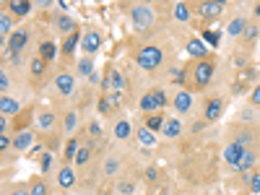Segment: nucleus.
<instances>
[{"label": "nucleus", "mask_w": 260, "mask_h": 195, "mask_svg": "<svg viewBox=\"0 0 260 195\" xmlns=\"http://www.w3.org/2000/svg\"><path fill=\"white\" fill-rule=\"evenodd\" d=\"M138 65L143 68V71H153V68L161 65V60H164V55H161V50L156 45H146L143 50L138 52Z\"/></svg>", "instance_id": "nucleus-1"}, {"label": "nucleus", "mask_w": 260, "mask_h": 195, "mask_svg": "<svg viewBox=\"0 0 260 195\" xmlns=\"http://www.w3.org/2000/svg\"><path fill=\"white\" fill-rule=\"evenodd\" d=\"M214 60H200L198 65H195V71H193V83H195V89H203V86H208V81L214 78Z\"/></svg>", "instance_id": "nucleus-2"}, {"label": "nucleus", "mask_w": 260, "mask_h": 195, "mask_svg": "<svg viewBox=\"0 0 260 195\" xmlns=\"http://www.w3.org/2000/svg\"><path fill=\"white\" fill-rule=\"evenodd\" d=\"M164 104H167V94L161 91V89H153V91L140 96V109H143V112H149V115H153V109L164 107Z\"/></svg>", "instance_id": "nucleus-3"}, {"label": "nucleus", "mask_w": 260, "mask_h": 195, "mask_svg": "<svg viewBox=\"0 0 260 195\" xmlns=\"http://www.w3.org/2000/svg\"><path fill=\"white\" fill-rule=\"evenodd\" d=\"M130 18H133V26H136V29H149L153 24V11L149 5H136V8L130 11Z\"/></svg>", "instance_id": "nucleus-4"}, {"label": "nucleus", "mask_w": 260, "mask_h": 195, "mask_svg": "<svg viewBox=\"0 0 260 195\" xmlns=\"http://www.w3.org/2000/svg\"><path fill=\"white\" fill-rule=\"evenodd\" d=\"M122 86H125V78H122V73L117 71V68H109L107 75H104V81H102V89L104 91H122Z\"/></svg>", "instance_id": "nucleus-5"}, {"label": "nucleus", "mask_w": 260, "mask_h": 195, "mask_svg": "<svg viewBox=\"0 0 260 195\" xmlns=\"http://www.w3.org/2000/svg\"><path fill=\"white\" fill-rule=\"evenodd\" d=\"M26 39H29V37H26V31H24V29L13 31L11 37H8V50H11L13 58H18V52L26 47Z\"/></svg>", "instance_id": "nucleus-6"}, {"label": "nucleus", "mask_w": 260, "mask_h": 195, "mask_svg": "<svg viewBox=\"0 0 260 195\" xmlns=\"http://www.w3.org/2000/svg\"><path fill=\"white\" fill-rule=\"evenodd\" d=\"M81 47H83L86 55H94L102 47V34L99 31H86V37L81 39Z\"/></svg>", "instance_id": "nucleus-7"}, {"label": "nucleus", "mask_w": 260, "mask_h": 195, "mask_svg": "<svg viewBox=\"0 0 260 195\" xmlns=\"http://www.w3.org/2000/svg\"><path fill=\"white\" fill-rule=\"evenodd\" d=\"M198 13L206 18H216L224 13V3L221 0H211V3H198Z\"/></svg>", "instance_id": "nucleus-8"}, {"label": "nucleus", "mask_w": 260, "mask_h": 195, "mask_svg": "<svg viewBox=\"0 0 260 195\" xmlns=\"http://www.w3.org/2000/svg\"><path fill=\"white\" fill-rule=\"evenodd\" d=\"M242 154H245V146H240V143H229L227 149H224V162L227 164H231V166H237V162L242 159Z\"/></svg>", "instance_id": "nucleus-9"}, {"label": "nucleus", "mask_w": 260, "mask_h": 195, "mask_svg": "<svg viewBox=\"0 0 260 195\" xmlns=\"http://www.w3.org/2000/svg\"><path fill=\"white\" fill-rule=\"evenodd\" d=\"M55 86H58V91L60 94H73V89H76V78L70 73H60L58 78H55Z\"/></svg>", "instance_id": "nucleus-10"}, {"label": "nucleus", "mask_w": 260, "mask_h": 195, "mask_svg": "<svg viewBox=\"0 0 260 195\" xmlns=\"http://www.w3.org/2000/svg\"><path fill=\"white\" fill-rule=\"evenodd\" d=\"M136 138H138L140 146H146V149H153V146H156V135H153L146 125H140V128L136 130Z\"/></svg>", "instance_id": "nucleus-11"}, {"label": "nucleus", "mask_w": 260, "mask_h": 195, "mask_svg": "<svg viewBox=\"0 0 260 195\" xmlns=\"http://www.w3.org/2000/svg\"><path fill=\"white\" fill-rule=\"evenodd\" d=\"M221 112H224V102H221V99H211V102L206 104V120H208V122L219 120Z\"/></svg>", "instance_id": "nucleus-12"}, {"label": "nucleus", "mask_w": 260, "mask_h": 195, "mask_svg": "<svg viewBox=\"0 0 260 195\" xmlns=\"http://www.w3.org/2000/svg\"><path fill=\"white\" fill-rule=\"evenodd\" d=\"M190 107H193L190 91H177V96H174V109H177V112H190Z\"/></svg>", "instance_id": "nucleus-13"}, {"label": "nucleus", "mask_w": 260, "mask_h": 195, "mask_svg": "<svg viewBox=\"0 0 260 195\" xmlns=\"http://www.w3.org/2000/svg\"><path fill=\"white\" fill-rule=\"evenodd\" d=\"M187 52H190L193 58H200V60H206V52H208V47L203 45V39H190V42H187Z\"/></svg>", "instance_id": "nucleus-14"}, {"label": "nucleus", "mask_w": 260, "mask_h": 195, "mask_svg": "<svg viewBox=\"0 0 260 195\" xmlns=\"http://www.w3.org/2000/svg\"><path fill=\"white\" fill-rule=\"evenodd\" d=\"M0 109H3V117H11V115H18L21 104L16 99H11V96H3L0 99Z\"/></svg>", "instance_id": "nucleus-15"}, {"label": "nucleus", "mask_w": 260, "mask_h": 195, "mask_svg": "<svg viewBox=\"0 0 260 195\" xmlns=\"http://www.w3.org/2000/svg\"><path fill=\"white\" fill-rule=\"evenodd\" d=\"M73 182H76V172H73V166H62L60 175H58V185H60V187H70Z\"/></svg>", "instance_id": "nucleus-16"}, {"label": "nucleus", "mask_w": 260, "mask_h": 195, "mask_svg": "<svg viewBox=\"0 0 260 195\" xmlns=\"http://www.w3.org/2000/svg\"><path fill=\"white\" fill-rule=\"evenodd\" d=\"M180 133H182L180 120H174V117H172V120H167V122H164V135H167V138H177Z\"/></svg>", "instance_id": "nucleus-17"}, {"label": "nucleus", "mask_w": 260, "mask_h": 195, "mask_svg": "<svg viewBox=\"0 0 260 195\" xmlns=\"http://www.w3.org/2000/svg\"><path fill=\"white\" fill-rule=\"evenodd\" d=\"M29 146H31V133H29V130L18 133L16 141H13V149H16V151H24V149H29Z\"/></svg>", "instance_id": "nucleus-18"}, {"label": "nucleus", "mask_w": 260, "mask_h": 195, "mask_svg": "<svg viewBox=\"0 0 260 195\" xmlns=\"http://www.w3.org/2000/svg\"><path fill=\"white\" fill-rule=\"evenodd\" d=\"M252 164H255V154L245 149V154H242V159H240V162H237V166H234V169H237V172H245V169H250Z\"/></svg>", "instance_id": "nucleus-19"}, {"label": "nucleus", "mask_w": 260, "mask_h": 195, "mask_svg": "<svg viewBox=\"0 0 260 195\" xmlns=\"http://www.w3.org/2000/svg\"><path fill=\"white\" fill-rule=\"evenodd\" d=\"M245 29H247V21H245V18H234V21L229 24V29H227V31L231 34V37H242Z\"/></svg>", "instance_id": "nucleus-20"}, {"label": "nucleus", "mask_w": 260, "mask_h": 195, "mask_svg": "<svg viewBox=\"0 0 260 195\" xmlns=\"http://www.w3.org/2000/svg\"><path fill=\"white\" fill-rule=\"evenodd\" d=\"M58 29L65 31L68 37H70V34H76V21L70 18V16H60V18H58Z\"/></svg>", "instance_id": "nucleus-21"}, {"label": "nucleus", "mask_w": 260, "mask_h": 195, "mask_svg": "<svg viewBox=\"0 0 260 195\" xmlns=\"http://www.w3.org/2000/svg\"><path fill=\"white\" fill-rule=\"evenodd\" d=\"M39 55L45 60H52L55 55H58V47H55V42H42L39 45Z\"/></svg>", "instance_id": "nucleus-22"}, {"label": "nucleus", "mask_w": 260, "mask_h": 195, "mask_svg": "<svg viewBox=\"0 0 260 195\" xmlns=\"http://www.w3.org/2000/svg\"><path fill=\"white\" fill-rule=\"evenodd\" d=\"M52 125H55V115H52V112H42V115L37 117V128H39V130H50Z\"/></svg>", "instance_id": "nucleus-23"}, {"label": "nucleus", "mask_w": 260, "mask_h": 195, "mask_svg": "<svg viewBox=\"0 0 260 195\" xmlns=\"http://www.w3.org/2000/svg\"><path fill=\"white\" fill-rule=\"evenodd\" d=\"M29 11H31V3H26V0H18V3H11V13H13V16H26Z\"/></svg>", "instance_id": "nucleus-24"}, {"label": "nucleus", "mask_w": 260, "mask_h": 195, "mask_svg": "<svg viewBox=\"0 0 260 195\" xmlns=\"http://www.w3.org/2000/svg\"><path fill=\"white\" fill-rule=\"evenodd\" d=\"M0 31H3V37H11V34H13V18H11V13H3V16H0Z\"/></svg>", "instance_id": "nucleus-25"}, {"label": "nucleus", "mask_w": 260, "mask_h": 195, "mask_svg": "<svg viewBox=\"0 0 260 195\" xmlns=\"http://www.w3.org/2000/svg\"><path fill=\"white\" fill-rule=\"evenodd\" d=\"M164 117H161V115H149V117H146V128H149L151 130V133H153V130H159V128H164Z\"/></svg>", "instance_id": "nucleus-26"}, {"label": "nucleus", "mask_w": 260, "mask_h": 195, "mask_svg": "<svg viewBox=\"0 0 260 195\" xmlns=\"http://www.w3.org/2000/svg\"><path fill=\"white\" fill-rule=\"evenodd\" d=\"M45 68H47V60L45 58H34L31 60V75H34V78L45 75Z\"/></svg>", "instance_id": "nucleus-27"}, {"label": "nucleus", "mask_w": 260, "mask_h": 195, "mask_svg": "<svg viewBox=\"0 0 260 195\" xmlns=\"http://www.w3.org/2000/svg\"><path fill=\"white\" fill-rule=\"evenodd\" d=\"M128 135H130V122L120 120V122L115 125V138H117V141H125Z\"/></svg>", "instance_id": "nucleus-28"}, {"label": "nucleus", "mask_w": 260, "mask_h": 195, "mask_svg": "<svg viewBox=\"0 0 260 195\" xmlns=\"http://www.w3.org/2000/svg\"><path fill=\"white\" fill-rule=\"evenodd\" d=\"M174 18H177V21H187V18H190V8H187L185 3H177V5H174Z\"/></svg>", "instance_id": "nucleus-29"}, {"label": "nucleus", "mask_w": 260, "mask_h": 195, "mask_svg": "<svg viewBox=\"0 0 260 195\" xmlns=\"http://www.w3.org/2000/svg\"><path fill=\"white\" fill-rule=\"evenodd\" d=\"M76 45H78V31H76V34H70V37L65 39V45H62V52H65V55H73Z\"/></svg>", "instance_id": "nucleus-30"}, {"label": "nucleus", "mask_w": 260, "mask_h": 195, "mask_svg": "<svg viewBox=\"0 0 260 195\" xmlns=\"http://www.w3.org/2000/svg\"><path fill=\"white\" fill-rule=\"evenodd\" d=\"M78 73L81 75H91V73H94V60H91V58H83L78 62Z\"/></svg>", "instance_id": "nucleus-31"}, {"label": "nucleus", "mask_w": 260, "mask_h": 195, "mask_svg": "<svg viewBox=\"0 0 260 195\" xmlns=\"http://www.w3.org/2000/svg\"><path fill=\"white\" fill-rule=\"evenodd\" d=\"M76 122H78V112H68L65 115V130H68V133H73V130H76Z\"/></svg>", "instance_id": "nucleus-32"}, {"label": "nucleus", "mask_w": 260, "mask_h": 195, "mask_svg": "<svg viewBox=\"0 0 260 195\" xmlns=\"http://www.w3.org/2000/svg\"><path fill=\"white\" fill-rule=\"evenodd\" d=\"M29 195H47V185L42 182V180H37V182L31 185V190H29Z\"/></svg>", "instance_id": "nucleus-33"}, {"label": "nucleus", "mask_w": 260, "mask_h": 195, "mask_svg": "<svg viewBox=\"0 0 260 195\" xmlns=\"http://www.w3.org/2000/svg\"><path fill=\"white\" fill-rule=\"evenodd\" d=\"M78 149H81V146L76 143V141H68V146H65V159H76V154H78Z\"/></svg>", "instance_id": "nucleus-34"}, {"label": "nucleus", "mask_w": 260, "mask_h": 195, "mask_svg": "<svg viewBox=\"0 0 260 195\" xmlns=\"http://www.w3.org/2000/svg\"><path fill=\"white\" fill-rule=\"evenodd\" d=\"M89 156H91V149H78V154H76L73 162H76V164H86Z\"/></svg>", "instance_id": "nucleus-35"}, {"label": "nucleus", "mask_w": 260, "mask_h": 195, "mask_svg": "<svg viewBox=\"0 0 260 195\" xmlns=\"http://www.w3.org/2000/svg\"><path fill=\"white\" fill-rule=\"evenodd\" d=\"M242 37H245V42H252V39L258 37V26H255V24H247V29H245Z\"/></svg>", "instance_id": "nucleus-36"}, {"label": "nucleus", "mask_w": 260, "mask_h": 195, "mask_svg": "<svg viewBox=\"0 0 260 195\" xmlns=\"http://www.w3.org/2000/svg\"><path fill=\"white\" fill-rule=\"evenodd\" d=\"M112 109H115V107H112L109 96H104V99H99V112H102V115H109Z\"/></svg>", "instance_id": "nucleus-37"}, {"label": "nucleus", "mask_w": 260, "mask_h": 195, "mask_svg": "<svg viewBox=\"0 0 260 195\" xmlns=\"http://www.w3.org/2000/svg\"><path fill=\"white\" fill-rule=\"evenodd\" d=\"M250 193L252 195H260V175H252L250 177Z\"/></svg>", "instance_id": "nucleus-38"}, {"label": "nucleus", "mask_w": 260, "mask_h": 195, "mask_svg": "<svg viewBox=\"0 0 260 195\" xmlns=\"http://www.w3.org/2000/svg\"><path fill=\"white\" fill-rule=\"evenodd\" d=\"M117 166H120V164H117V159H107V164H104V172H107V175H115Z\"/></svg>", "instance_id": "nucleus-39"}, {"label": "nucleus", "mask_w": 260, "mask_h": 195, "mask_svg": "<svg viewBox=\"0 0 260 195\" xmlns=\"http://www.w3.org/2000/svg\"><path fill=\"white\" fill-rule=\"evenodd\" d=\"M109 102H112V107H120V104H122V94L120 91L109 94Z\"/></svg>", "instance_id": "nucleus-40"}, {"label": "nucleus", "mask_w": 260, "mask_h": 195, "mask_svg": "<svg viewBox=\"0 0 260 195\" xmlns=\"http://www.w3.org/2000/svg\"><path fill=\"white\" fill-rule=\"evenodd\" d=\"M250 102H252V104H258V107H260V86H255V89H252V94H250Z\"/></svg>", "instance_id": "nucleus-41"}, {"label": "nucleus", "mask_w": 260, "mask_h": 195, "mask_svg": "<svg viewBox=\"0 0 260 195\" xmlns=\"http://www.w3.org/2000/svg\"><path fill=\"white\" fill-rule=\"evenodd\" d=\"M89 133H91V135H102V125H99V122H91V125H89Z\"/></svg>", "instance_id": "nucleus-42"}, {"label": "nucleus", "mask_w": 260, "mask_h": 195, "mask_svg": "<svg viewBox=\"0 0 260 195\" xmlns=\"http://www.w3.org/2000/svg\"><path fill=\"white\" fill-rule=\"evenodd\" d=\"M50 164H52V156H50V154H45V156H42V172L50 169Z\"/></svg>", "instance_id": "nucleus-43"}, {"label": "nucleus", "mask_w": 260, "mask_h": 195, "mask_svg": "<svg viewBox=\"0 0 260 195\" xmlns=\"http://www.w3.org/2000/svg\"><path fill=\"white\" fill-rule=\"evenodd\" d=\"M156 177H159L156 166H149V169H146V180H151V182H153V180H156Z\"/></svg>", "instance_id": "nucleus-44"}, {"label": "nucleus", "mask_w": 260, "mask_h": 195, "mask_svg": "<svg viewBox=\"0 0 260 195\" xmlns=\"http://www.w3.org/2000/svg\"><path fill=\"white\" fill-rule=\"evenodd\" d=\"M252 141V135L250 133H240V138H237V143H240V146H247Z\"/></svg>", "instance_id": "nucleus-45"}, {"label": "nucleus", "mask_w": 260, "mask_h": 195, "mask_svg": "<svg viewBox=\"0 0 260 195\" xmlns=\"http://www.w3.org/2000/svg\"><path fill=\"white\" fill-rule=\"evenodd\" d=\"M133 190H136V187H133V182H122V185H120V193H122V195H130Z\"/></svg>", "instance_id": "nucleus-46"}, {"label": "nucleus", "mask_w": 260, "mask_h": 195, "mask_svg": "<svg viewBox=\"0 0 260 195\" xmlns=\"http://www.w3.org/2000/svg\"><path fill=\"white\" fill-rule=\"evenodd\" d=\"M8 86H11V78H8V73H3V75H0V89L5 91Z\"/></svg>", "instance_id": "nucleus-47"}, {"label": "nucleus", "mask_w": 260, "mask_h": 195, "mask_svg": "<svg viewBox=\"0 0 260 195\" xmlns=\"http://www.w3.org/2000/svg\"><path fill=\"white\" fill-rule=\"evenodd\" d=\"M203 39H208L211 45H216V42H219V37H216L214 31H203Z\"/></svg>", "instance_id": "nucleus-48"}, {"label": "nucleus", "mask_w": 260, "mask_h": 195, "mask_svg": "<svg viewBox=\"0 0 260 195\" xmlns=\"http://www.w3.org/2000/svg\"><path fill=\"white\" fill-rule=\"evenodd\" d=\"M0 149H3V151L11 149V138L8 135H0Z\"/></svg>", "instance_id": "nucleus-49"}, {"label": "nucleus", "mask_w": 260, "mask_h": 195, "mask_svg": "<svg viewBox=\"0 0 260 195\" xmlns=\"http://www.w3.org/2000/svg\"><path fill=\"white\" fill-rule=\"evenodd\" d=\"M5 130H8V117H3V120H0V133L5 135Z\"/></svg>", "instance_id": "nucleus-50"}, {"label": "nucleus", "mask_w": 260, "mask_h": 195, "mask_svg": "<svg viewBox=\"0 0 260 195\" xmlns=\"http://www.w3.org/2000/svg\"><path fill=\"white\" fill-rule=\"evenodd\" d=\"M8 195H29L26 190H13V193H8Z\"/></svg>", "instance_id": "nucleus-51"}, {"label": "nucleus", "mask_w": 260, "mask_h": 195, "mask_svg": "<svg viewBox=\"0 0 260 195\" xmlns=\"http://www.w3.org/2000/svg\"><path fill=\"white\" fill-rule=\"evenodd\" d=\"M255 16H258V18H260V3H258V5H255Z\"/></svg>", "instance_id": "nucleus-52"}]
</instances>
